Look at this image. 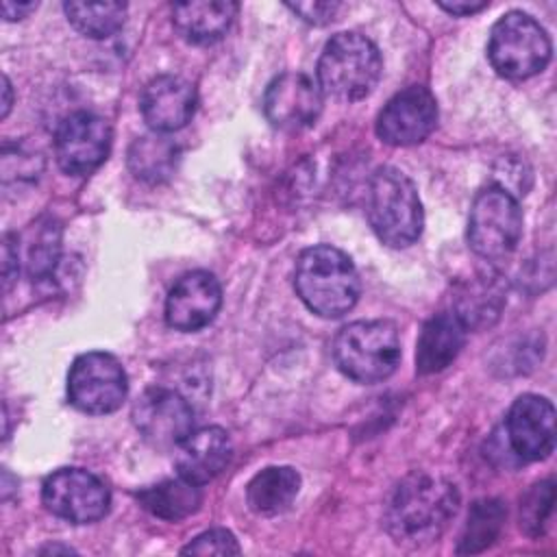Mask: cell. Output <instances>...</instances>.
<instances>
[{
	"mask_svg": "<svg viewBox=\"0 0 557 557\" xmlns=\"http://www.w3.org/2000/svg\"><path fill=\"white\" fill-rule=\"evenodd\" d=\"M296 15H300L305 22L309 24H329L335 13L339 11V4L337 2H320V0H313V2H289L287 4Z\"/></svg>",
	"mask_w": 557,
	"mask_h": 557,
	"instance_id": "f1b7e54d",
	"label": "cell"
},
{
	"mask_svg": "<svg viewBox=\"0 0 557 557\" xmlns=\"http://www.w3.org/2000/svg\"><path fill=\"white\" fill-rule=\"evenodd\" d=\"M522 235V211L511 191L500 185L481 189L468 215V244L487 261L511 255Z\"/></svg>",
	"mask_w": 557,
	"mask_h": 557,
	"instance_id": "52a82bcc",
	"label": "cell"
},
{
	"mask_svg": "<svg viewBox=\"0 0 557 557\" xmlns=\"http://www.w3.org/2000/svg\"><path fill=\"white\" fill-rule=\"evenodd\" d=\"M503 305V285L492 276H476L459 287L453 311L466 324V329H481L498 320Z\"/></svg>",
	"mask_w": 557,
	"mask_h": 557,
	"instance_id": "7402d4cb",
	"label": "cell"
},
{
	"mask_svg": "<svg viewBox=\"0 0 557 557\" xmlns=\"http://www.w3.org/2000/svg\"><path fill=\"white\" fill-rule=\"evenodd\" d=\"M67 22L85 37L107 39L115 35L126 20L124 2H65Z\"/></svg>",
	"mask_w": 557,
	"mask_h": 557,
	"instance_id": "484cf974",
	"label": "cell"
},
{
	"mask_svg": "<svg viewBox=\"0 0 557 557\" xmlns=\"http://www.w3.org/2000/svg\"><path fill=\"white\" fill-rule=\"evenodd\" d=\"M111 150V126L104 117L76 111L54 133V157L59 168L72 176L94 172Z\"/></svg>",
	"mask_w": 557,
	"mask_h": 557,
	"instance_id": "8fae6325",
	"label": "cell"
},
{
	"mask_svg": "<svg viewBox=\"0 0 557 557\" xmlns=\"http://www.w3.org/2000/svg\"><path fill=\"white\" fill-rule=\"evenodd\" d=\"M37 9V2H11L4 0L2 2V17L7 22H15V20H24L28 13H33Z\"/></svg>",
	"mask_w": 557,
	"mask_h": 557,
	"instance_id": "1f68e13d",
	"label": "cell"
},
{
	"mask_svg": "<svg viewBox=\"0 0 557 557\" xmlns=\"http://www.w3.org/2000/svg\"><path fill=\"white\" fill-rule=\"evenodd\" d=\"M322 89L305 72L276 76L263 94V113L281 131H302L315 124L322 113Z\"/></svg>",
	"mask_w": 557,
	"mask_h": 557,
	"instance_id": "4fadbf2b",
	"label": "cell"
},
{
	"mask_svg": "<svg viewBox=\"0 0 557 557\" xmlns=\"http://www.w3.org/2000/svg\"><path fill=\"white\" fill-rule=\"evenodd\" d=\"M550 37L529 13H505L490 33L487 59L509 81H524L540 74L550 61Z\"/></svg>",
	"mask_w": 557,
	"mask_h": 557,
	"instance_id": "8992f818",
	"label": "cell"
},
{
	"mask_svg": "<svg viewBox=\"0 0 557 557\" xmlns=\"http://www.w3.org/2000/svg\"><path fill=\"white\" fill-rule=\"evenodd\" d=\"M144 122L154 133L183 128L196 111V89L189 81L172 74L152 78L139 98Z\"/></svg>",
	"mask_w": 557,
	"mask_h": 557,
	"instance_id": "2e32d148",
	"label": "cell"
},
{
	"mask_svg": "<svg viewBox=\"0 0 557 557\" xmlns=\"http://www.w3.org/2000/svg\"><path fill=\"white\" fill-rule=\"evenodd\" d=\"M24 265L33 281L50 278L61 255V226L46 218L28 228L24 235Z\"/></svg>",
	"mask_w": 557,
	"mask_h": 557,
	"instance_id": "d4e9b609",
	"label": "cell"
},
{
	"mask_svg": "<svg viewBox=\"0 0 557 557\" xmlns=\"http://www.w3.org/2000/svg\"><path fill=\"white\" fill-rule=\"evenodd\" d=\"M181 553L185 555H237L242 553L235 535L226 529H209L194 537Z\"/></svg>",
	"mask_w": 557,
	"mask_h": 557,
	"instance_id": "83f0119b",
	"label": "cell"
},
{
	"mask_svg": "<svg viewBox=\"0 0 557 557\" xmlns=\"http://www.w3.org/2000/svg\"><path fill=\"white\" fill-rule=\"evenodd\" d=\"M381 70V52L366 35L337 33L318 59V85L333 100L355 102L376 87Z\"/></svg>",
	"mask_w": 557,
	"mask_h": 557,
	"instance_id": "277c9868",
	"label": "cell"
},
{
	"mask_svg": "<svg viewBox=\"0 0 557 557\" xmlns=\"http://www.w3.org/2000/svg\"><path fill=\"white\" fill-rule=\"evenodd\" d=\"M511 453L522 461H542L555 448V407L540 394H522L505 418Z\"/></svg>",
	"mask_w": 557,
	"mask_h": 557,
	"instance_id": "5bb4252c",
	"label": "cell"
},
{
	"mask_svg": "<svg viewBox=\"0 0 557 557\" xmlns=\"http://www.w3.org/2000/svg\"><path fill=\"white\" fill-rule=\"evenodd\" d=\"M490 2L485 0H440L437 7L444 9L446 13H453V15H470V13H476L481 9H485Z\"/></svg>",
	"mask_w": 557,
	"mask_h": 557,
	"instance_id": "4dcf8cb0",
	"label": "cell"
},
{
	"mask_svg": "<svg viewBox=\"0 0 557 557\" xmlns=\"http://www.w3.org/2000/svg\"><path fill=\"white\" fill-rule=\"evenodd\" d=\"M181 150L165 133H148L137 137L126 152L128 170L144 183L168 181L178 165Z\"/></svg>",
	"mask_w": 557,
	"mask_h": 557,
	"instance_id": "44dd1931",
	"label": "cell"
},
{
	"mask_svg": "<svg viewBox=\"0 0 557 557\" xmlns=\"http://www.w3.org/2000/svg\"><path fill=\"white\" fill-rule=\"evenodd\" d=\"M2 91H4V100H2V117L9 115V109H11V83L9 78L4 76L2 78Z\"/></svg>",
	"mask_w": 557,
	"mask_h": 557,
	"instance_id": "d6a6232c",
	"label": "cell"
},
{
	"mask_svg": "<svg viewBox=\"0 0 557 557\" xmlns=\"http://www.w3.org/2000/svg\"><path fill=\"white\" fill-rule=\"evenodd\" d=\"M333 359L344 376L372 385L394 374L400 361V339L389 320H357L339 329Z\"/></svg>",
	"mask_w": 557,
	"mask_h": 557,
	"instance_id": "5b68a950",
	"label": "cell"
},
{
	"mask_svg": "<svg viewBox=\"0 0 557 557\" xmlns=\"http://www.w3.org/2000/svg\"><path fill=\"white\" fill-rule=\"evenodd\" d=\"M17 244L13 246L11 244V235L4 237V244H2V274H4V287L11 285V281L17 276V268H20V259H17Z\"/></svg>",
	"mask_w": 557,
	"mask_h": 557,
	"instance_id": "f546056e",
	"label": "cell"
},
{
	"mask_svg": "<svg viewBox=\"0 0 557 557\" xmlns=\"http://www.w3.org/2000/svg\"><path fill=\"white\" fill-rule=\"evenodd\" d=\"M368 222L376 237L392 246H411L424 224L422 202L413 181L398 168H379L368 185Z\"/></svg>",
	"mask_w": 557,
	"mask_h": 557,
	"instance_id": "3957f363",
	"label": "cell"
},
{
	"mask_svg": "<svg viewBox=\"0 0 557 557\" xmlns=\"http://www.w3.org/2000/svg\"><path fill=\"white\" fill-rule=\"evenodd\" d=\"M437 124V100L422 87L411 85L387 100L376 117V135L389 146H416Z\"/></svg>",
	"mask_w": 557,
	"mask_h": 557,
	"instance_id": "7c38bea8",
	"label": "cell"
},
{
	"mask_svg": "<svg viewBox=\"0 0 557 557\" xmlns=\"http://www.w3.org/2000/svg\"><path fill=\"white\" fill-rule=\"evenodd\" d=\"M137 500L152 516L176 522L191 516L200 507L202 494H200V485L178 476V479H168L141 490L137 494Z\"/></svg>",
	"mask_w": 557,
	"mask_h": 557,
	"instance_id": "603a6c76",
	"label": "cell"
},
{
	"mask_svg": "<svg viewBox=\"0 0 557 557\" xmlns=\"http://www.w3.org/2000/svg\"><path fill=\"white\" fill-rule=\"evenodd\" d=\"M139 435L159 450L176 448L194 431V409L174 389L150 387L135 403L131 411Z\"/></svg>",
	"mask_w": 557,
	"mask_h": 557,
	"instance_id": "30bf717a",
	"label": "cell"
},
{
	"mask_svg": "<svg viewBox=\"0 0 557 557\" xmlns=\"http://www.w3.org/2000/svg\"><path fill=\"white\" fill-rule=\"evenodd\" d=\"M44 507L72 524H91L107 516L111 505L109 487L100 476L83 468H61L41 485Z\"/></svg>",
	"mask_w": 557,
	"mask_h": 557,
	"instance_id": "9c48e42d",
	"label": "cell"
},
{
	"mask_svg": "<svg viewBox=\"0 0 557 557\" xmlns=\"http://www.w3.org/2000/svg\"><path fill=\"white\" fill-rule=\"evenodd\" d=\"M459 503L455 483L429 472H413L389 494L383 522L396 544L429 546L448 529Z\"/></svg>",
	"mask_w": 557,
	"mask_h": 557,
	"instance_id": "6da1fadb",
	"label": "cell"
},
{
	"mask_svg": "<svg viewBox=\"0 0 557 557\" xmlns=\"http://www.w3.org/2000/svg\"><path fill=\"white\" fill-rule=\"evenodd\" d=\"M507 507L498 498H481L470 507L468 522L459 537L457 553L459 555H474L490 548L505 524Z\"/></svg>",
	"mask_w": 557,
	"mask_h": 557,
	"instance_id": "cb8c5ba5",
	"label": "cell"
},
{
	"mask_svg": "<svg viewBox=\"0 0 557 557\" xmlns=\"http://www.w3.org/2000/svg\"><path fill=\"white\" fill-rule=\"evenodd\" d=\"M128 379L122 363L102 350L78 355L67 374L70 403L89 416L113 413L122 407Z\"/></svg>",
	"mask_w": 557,
	"mask_h": 557,
	"instance_id": "ba28073f",
	"label": "cell"
},
{
	"mask_svg": "<svg viewBox=\"0 0 557 557\" xmlns=\"http://www.w3.org/2000/svg\"><path fill=\"white\" fill-rule=\"evenodd\" d=\"M300 492V474L292 466H268L246 485V503L255 513L285 511Z\"/></svg>",
	"mask_w": 557,
	"mask_h": 557,
	"instance_id": "ffe728a7",
	"label": "cell"
},
{
	"mask_svg": "<svg viewBox=\"0 0 557 557\" xmlns=\"http://www.w3.org/2000/svg\"><path fill=\"white\" fill-rule=\"evenodd\" d=\"M237 4L228 0H196L172 4V24L191 44H213L224 37Z\"/></svg>",
	"mask_w": 557,
	"mask_h": 557,
	"instance_id": "d6986e66",
	"label": "cell"
},
{
	"mask_svg": "<svg viewBox=\"0 0 557 557\" xmlns=\"http://www.w3.org/2000/svg\"><path fill=\"white\" fill-rule=\"evenodd\" d=\"M466 324L455 311H442L426 320L416 346V370L420 374H435L448 368L466 344Z\"/></svg>",
	"mask_w": 557,
	"mask_h": 557,
	"instance_id": "ac0fdd59",
	"label": "cell"
},
{
	"mask_svg": "<svg viewBox=\"0 0 557 557\" xmlns=\"http://www.w3.org/2000/svg\"><path fill=\"white\" fill-rule=\"evenodd\" d=\"M222 305L220 281L207 270L183 274L165 298V322L174 331L194 333L213 322Z\"/></svg>",
	"mask_w": 557,
	"mask_h": 557,
	"instance_id": "9a60e30c",
	"label": "cell"
},
{
	"mask_svg": "<svg viewBox=\"0 0 557 557\" xmlns=\"http://www.w3.org/2000/svg\"><path fill=\"white\" fill-rule=\"evenodd\" d=\"M555 485L550 479L535 483L520 500V529L529 537H540L553 513Z\"/></svg>",
	"mask_w": 557,
	"mask_h": 557,
	"instance_id": "4316f807",
	"label": "cell"
},
{
	"mask_svg": "<svg viewBox=\"0 0 557 557\" xmlns=\"http://www.w3.org/2000/svg\"><path fill=\"white\" fill-rule=\"evenodd\" d=\"M294 287L309 311L342 318L359 300V274L346 252L335 246H311L296 259Z\"/></svg>",
	"mask_w": 557,
	"mask_h": 557,
	"instance_id": "7a4b0ae2",
	"label": "cell"
},
{
	"mask_svg": "<svg viewBox=\"0 0 557 557\" xmlns=\"http://www.w3.org/2000/svg\"><path fill=\"white\" fill-rule=\"evenodd\" d=\"M233 442L228 433L220 426H205L191 431L176 448H174V466L178 476L205 485L213 481L231 461Z\"/></svg>",
	"mask_w": 557,
	"mask_h": 557,
	"instance_id": "e0dca14e",
	"label": "cell"
}]
</instances>
